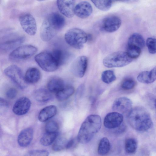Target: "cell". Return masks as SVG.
<instances>
[{
  "label": "cell",
  "mask_w": 156,
  "mask_h": 156,
  "mask_svg": "<svg viewBox=\"0 0 156 156\" xmlns=\"http://www.w3.org/2000/svg\"><path fill=\"white\" fill-rule=\"evenodd\" d=\"M145 44L144 38L142 35L138 33L132 34L128 40L127 46L136 47L142 49Z\"/></svg>",
  "instance_id": "22"
},
{
  "label": "cell",
  "mask_w": 156,
  "mask_h": 156,
  "mask_svg": "<svg viewBox=\"0 0 156 156\" xmlns=\"http://www.w3.org/2000/svg\"><path fill=\"white\" fill-rule=\"evenodd\" d=\"M34 96L37 101L43 102L49 101L52 97L51 92L48 89L43 88L36 90L34 93Z\"/></svg>",
  "instance_id": "23"
},
{
  "label": "cell",
  "mask_w": 156,
  "mask_h": 156,
  "mask_svg": "<svg viewBox=\"0 0 156 156\" xmlns=\"http://www.w3.org/2000/svg\"><path fill=\"white\" fill-rule=\"evenodd\" d=\"M149 75L151 83L156 80V66L149 71Z\"/></svg>",
  "instance_id": "40"
},
{
  "label": "cell",
  "mask_w": 156,
  "mask_h": 156,
  "mask_svg": "<svg viewBox=\"0 0 156 156\" xmlns=\"http://www.w3.org/2000/svg\"><path fill=\"white\" fill-rule=\"evenodd\" d=\"M58 134V132H46L41 138L40 142L44 146H47L50 145L54 142Z\"/></svg>",
  "instance_id": "26"
},
{
  "label": "cell",
  "mask_w": 156,
  "mask_h": 156,
  "mask_svg": "<svg viewBox=\"0 0 156 156\" xmlns=\"http://www.w3.org/2000/svg\"><path fill=\"white\" fill-rule=\"evenodd\" d=\"M137 79L138 81L142 83H151L149 77V71H143L141 72L138 75Z\"/></svg>",
  "instance_id": "34"
},
{
  "label": "cell",
  "mask_w": 156,
  "mask_h": 156,
  "mask_svg": "<svg viewBox=\"0 0 156 156\" xmlns=\"http://www.w3.org/2000/svg\"><path fill=\"white\" fill-rule=\"evenodd\" d=\"M31 105L30 100L25 97H21L15 103L12 111L15 114L18 115H24L29 111Z\"/></svg>",
  "instance_id": "15"
},
{
  "label": "cell",
  "mask_w": 156,
  "mask_h": 156,
  "mask_svg": "<svg viewBox=\"0 0 156 156\" xmlns=\"http://www.w3.org/2000/svg\"><path fill=\"white\" fill-rule=\"evenodd\" d=\"M57 112L56 107L50 105L44 108L39 112L38 120L41 122H46L54 116Z\"/></svg>",
  "instance_id": "19"
},
{
  "label": "cell",
  "mask_w": 156,
  "mask_h": 156,
  "mask_svg": "<svg viewBox=\"0 0 156 156\" xmlns=\"http://www.w3.org/2000/svg\"><path fill=\"white\" fill-rule=\"evenodd\" d=\"M146 44L148 50L151 54L156 53V39L153 37L147 38Z\"/></svg>",
  "instance_id": "33"
},
{
  "label": "cell",
  "mask_w": 156,
  "mask_h": 156,
  "mask_svg": "<svg viewBox=\"0 0 156 156\" xmlns=\"http://www.w3.org/2000/svg\"><path fill=\"white\" fill-rule=\"evenodd\" d=\"M48 89L51 93L58 92L65 86L63 80L58 77H54L50 79L47 83Z\"/></svg>",
  "instance_id": "21"
},
{
  "label": "cell",
  "mask_w": 156,
  "mask_h": 156,
  "mask_svg": "<svg viewBox=\"0 0 156 156\" xmlns=\"http://www.w3.org/2000/svg\"><path fill=\"white\" fill-rule=\"evenodd\" d=\"M34 136V131L31 128H28L22 130L19 133L17 142L19 145L22 147H26L31 142Z\"/></svg>",
  "instance_id": "18"
},
{
  "label": "cell",
  "mask_w": 156,
  "mask_h": 156,
  "mask_svg": "<svg viewBox=\"0 0 156 156\" xmlns=\"http://www.w3.org/2000/svg\"><path fill=\"white\" fill-rule=\"evenodd\" d=\"M132 60L126 52L118 51L105 57L103 63L105 67L108 68L121 67L129 64Z\"/></svg>",
  "instance_id": "5"
},
{
  "label": "cell",
  "mask_w": 156,
  "mask_h": 156,
  "mask_svg": "<svg viewBox=\"0 0 156 156\" xmlns=\"http://www.w3.org/2000/svg\"><path fill=\"white\" fill-rule=\"evenodd\" d=\"M132 102L129 98L121 97L117 98L112 105V109L121 114H129L131 110Z\"/></svg>",
  "instance_id": "11"
},
{
  "label": "cell",
  "mask_w": 156,
  "mask_h": 156,
  "mask_svg": "<svg viewBox=\"0 0 156 156\" xmlns=\"http://www.w3.org/2000/svg\"><path fill=\"white\" fill-rule=\"evenodd\" d=\"M17 94L16 90L14 88H12L8 89L6 92V95L7 98L12 99L15 98Z\"/></svg>",
  "instance_id": "38"
},
{
  "label": "cell",
  "mask_w": 156,
  "mask_h": 156,
  "mask_svg": "<svg viewBox=\"0 0 156 156\" xmlns=\"http://www.w3.org/2000/svg\"><path fill=\"white\" fill-rule=\"evenodd\" d=\"M20 24L24 31L30 36L34 35L37 29V24L34 16L30 14L25 13L19 17Z\"/></svg>",
  "instance_id": "9"
},
{
  "label": "cell",
  "mask_w": 156,
  "mask_h": 156,
  "mask_svg": "<svg viewBox=\"0 0 156 156\" xmlns=\"http://www.w3.org/2000/svg\"><path fill=\"white\" fill-rule=\"evenodd\" d=\"M122 21L120 19L115 16H110L102 20L101 27L105 31L112 33L117 30L120 27Z\"/></svg>",
  "instance_id": "10"
},
{
  "label": "cell",
  "mask_w": 156,
  "mask_h": 156,
  "mask_svg": "<svg viewBox=\"0 0 156 156\" xmlns=\"http://www.w3.org/2000/svg\"><path fill=\"white\" fill-rule=\"evenodd\" d=\"M128 119L131 126L139 131H145L152 126L151 116L144 108L136 107L131 110L128 114Z\"/></svg>",
  "instance_id": "3"
},
{
  "label": "cell",
  "mask_w": 156,
  "mask_h": 156,
  "mask_svg": "<svg viewBox=\"0 0 156 156\" xmlns=\"http://www.w3.org/2000/svg\"><path fill=\"white\" fill-rule=\"evenodd\" d=\"M75 142V139L73 138L71 139L68 141L67 142L66 146V149H69L73 147Z\"/></svg>",
  "instance_id": "41"
},
{
  "label": "cell",
  "mask_w": 156,
  "mask_h": 156,
  "mask_svg": "<svg viewBox=\"0 0 156 156\" xmlns=\"http://www.w3.org/2000/svg\"><path fill=\"white\" fill-rule=\"evenodd\" d=\"M59 126L58 123L54 121H50L46 124L45 129L46 132L50 133L58 132Z\"/></svg>",
  "instance_id": "32"
},
{
  "label": "cell",
  "mask_w": 156,
  "mask_h": 156,
  "mask_svg": "<svg viewBox=\"0 0 156 156\" xmlns=\"http://www.w3.org/2000/svg\"><path fill=\"white\" fill-rule=\"evenodd\" d=\"M24 76L25 80L28 83H34L40 80L41 73L37 68L31 67L27 71Z\"/></svg>",
  "instance_id": "20"
},
{
  "label": "cell",
  "mask_w": 156,
  "mask_h": 156,
  "mask_svg": "<svg viewBox=\"0 0 156 156\" xmlns=\"http://www.w3.org/2000/svg\"><path fill=\"white\" fill-rule=\"evenodd\" d=\"M110 148V144L108 139L107 137H103L99 142L98 149V153L100 155H105L108 153Z\"/></svg>",
  "instance_id": "25"
},
{
  "label": "cell",
  "mask_w": 156,
  "mask_h": 156,
  "mask_svg": "<svg viewBox=\"0 0 156 156\" xmlns=\"http://www.w3.org/2000/svg\"><path fill=\"white\" fill-rule=\"evenodd\" d=\"M74 92V87L70 86H65L60 90L56 93V97L59 101H63L68 98Z\"/></svg>",
  "instance_id": "24"
},
{
  "label": "cell",
  "mask_w": 156,
  "mask_h": 156,
  "mask_svg": "<svg viewBox=\"0 0 156 156\" xmlns=\"http://www.w3.org/2000/svg\"><path fill=\"white\" fill-rule=\"evenodd\" d=\"M34 59L39 66L46 72L54 71L59 66L50 51H44L41 52L35 55Z\"/></svg>",
  "instance_id": "6"
},
{
  "label": "cell",
  "mask_w": 156,
  "mask_h": 156,
  "mask_svg": "<svg viewBox=\"0 0 156 156\" xmlns=\"http://www.w3.org/2000/svg\"><path fill=\"white\" fill-rule=\"evenodd\" d=\"M141 49L136 47L127 46L126 52L132 59L138 58L140 55Z\"/></svg>",
  "instance_id": "31"
},
{
  "label": "cell",
  "mask_w": 156,
  "mask_h": 156,
  "mask_svg": "<svg viewBox=\"0 0 156 156\" xmlns=\"http://www.w3.org/2000/svg\"><path fill=\"white\" fill-rule=\"evenodd\" d=\"M4 73L21 89H24L27 87L28 83L21 69L18 66L15 65L9 66L5 69Z\"/></svg>",
  "instance_id": "7"
},
{
  "label": "cell",
  "mask_w": 156,
  "mask_h": 156,
  "mask_svg": "<svg viewBox=\"0 0 156 156\" xmlns=\"http://www.w3.org/2000/svg\"><path fill=\"white\" fill-rule=\"evenodd\" d=\"M137 140L134 138H128L125 141V150L126 152L129 154L135 153L137 150Z\"/></svg>",
  "instance_id": "27"
},
{
  "label": "cell",
  "mask_w": 156,
  "mask_h": 156,
  "mask_svg": "<svg viewBox=\"0 0 156 156\" xmlns=\"http://www.w3.org/2000/svg\"><path fill=\"white\" fill-rule=\"evenodd\" d=\"M57 5L60 12L68 18L73 16L75 1L74 0H58Z\"/></svg>",
  "instance_id": "14"
},
{
  "label": "cell",
  "mask_w": 156,
  "mask_h": 156,
  "mask_svg": "<svg viewBox=\"0 0 156 156\" xmlns=\"http://www.w3.org/2000/svg\"><path fill=\"white\" fill-rule=\"evenodd\" d=\"M135 82L132 79L128 78L124 80L121 84V87L125 90H129L133 88L135 85Z\"/></svg>",
  "instance_id": "35"
},
{
  "label": "cell",
  "mask_w": 156,
  "mask_h": 156,
  "mask_svg": "<svg viewBox=\"0 0 156 156\" xmlns=\"http://www.w3.org/2000/svg\"><path fill=\"white\" fill-rule=\"evenodd\" d=\"M87 63L88 58L87 57L85 56L78 57L72 64V72L77 77H83L87 69Z\"/></svg>",
  "instance_id": "12"
},
{
  "label": "cell",
  "mask_w": 156,
  "mask_h": 156,
  "mask_svg": "<svg viewBox=\"0 0 156 156\" xmlns=\"http://www.w3.org/2000/svg\"><path fill=\"white\" fill-rule=\"evenodd\" d=\"M65 20L62 15L56 12L48 15L44 20L40 30V37L43 41H50L64 26Z\"/></svg>",
  "instance_id": "1"
},
{
  "label": "cell",
  "mask_w": 156,
  "mask_h": 156,
  "mask_svg": "<svg viewBox=\"0 0 156 156\" xmlns=\"http://www.w3.org/2000/svg\"><path fill=\"white\" fill-rule=\"evenodd\" d=\"M74 11L75 14L77 17L85 19L91 14L93 8L90 3L87 1H82L75 5Z\"/></svg>",
  "instance_id": "16"
},
{
  "label": "cell",
  "mask_w": 156,
  "mask_h": 156,
  "mask_svg": "<svg viewBox=\"0 0 156 156\" xmlns=\"http://www.w3.org/2000/svg\"><path fill=\"white\" fill-rule=\"evenodd\" d=\"M154 105H155V108H156V99L155 100V101H154Z\"/></svg>",
  "instance_id": "43"
},
{
  "label": "cell",
  "mask_w": 156,
  "mask_h": 156,
  "mask_svg": "<svg viewBox=\"0 0 156 156\" xmlns=\"http://www.w3.org/2000/svg\"><path fill=\"white\" fill-rule=\"evenodd\" d=\"M51 52L59 66L62 63L63 58V55L62 51L61 50L56 49L53 50Z\"/></svg>",
  "instance_id": "37"
},
{
  "label": "cell",
  "mask_w": 156,
  "mask_h": 156,
  "mask_svg": "<svg viewBox=\"0 0 156 156\" xmlns=\"http://www.w3.org/2000/svg\"><path fill=\"white\" fill-rule=\"evenodd\" d=\"M101 125L99 115L93 114L88 116L79 129L77 137L78 142L83 144L89 142L100 130Z\"/></svg>",
  "instance_id": "2"
},
{
  "label": "cell",
  "mask_w": 156,
  "mask_h": 156,
  "mask_svg": "<svg viewBox=\"0 0 156 156\" xmlns=\"http://www.w3.org/2000/svg\"><path fill=\"white\" fill-rule=\"evenodd\" d=\"M67 142L64 138L59 137L56 139L54 141L52 146V149L55 151H60L66 148Z\"/></svg>",
  "instance_id": "30"
},
{
  "label": "cell",
  "mask_w": 156,
  "mask_h": 156,
  "mask_svg": "<svg viewBox=\"0 0 156 156\" xmlns=\"http://www.w3.org/2000/svg\"><path fill=\"white\" fill-rule=\"evenodd\" d=\"M64 38L66 42L70 46L77 49H80L87 41L88 36L83 30L75 28L67 31L65 34Z\"/></svg>",
  "instance_id": "4"
},
{
  "label": "cell",
  "mask_w": 156,
  "mask_h": 156,
  "mask_svg": "<svg viewBox=\"0 0 156 156\" xmlns=\"http://www.w3.org/2000/svg\"><path fill=\"white\" fill-rule=\"evenodd\" d=\"M84 89V86L82 84L79 87L76 91L75 95V99L77 101L80 99L82 96Z\"/></svg>",
  "instance_id": "39"
},
{
  "label": "cell",
  "mask_w": 156,
  "mask_h": 156,
  "mask_svg": "<svg viewBox=\"0 0 156 156\" xmlns=\"http://www.w3.org/2000/svg\"><path fill=\"white\" fill-rule=\"evenodd\" d=\"M123 120V116L122 114L115 112H110L104 118V125L109 129L118 128L122 124Z\"/></svg>",
  "instance_id": "13"
},
{
  "label": "cell",
  "mask_w": 156,
  "mask_h": 156,
  "mask_svg": "<svg viewBox=\"0 0 156 156\" xmlns=\"http://www.w3.org/2000/svg\"><path fill=\"white\" fill-rule=\"evenodd\" d=\"M102 80L107 84L110 83L116 79V77L113 71L107 70L103 71L101 74Z\"/></svg>",
  "instance_id": "29"
},
{
  "label": "cell",
  "mask_w": 156,
  "mask_h": 156,
  "mask_svg": "<svg viewBox=\"0 0 156 156\" xmlns=\"http://www.w3.org/2000/svg\"><path fill=\"white\" fill-rule=\"evenodd\" d=\"M48 152L44 150H36L30 151L24 156H48Z\"/></svg>",
  "instance_id": "36"
},
{
  "label": "cell",
  "mask_w": 156,
  "mask_h": 156,
  "mask_svg": "<svg viewBox=\"0 0 156 156\" xmlns=\"http://www.w3.org/2000/svg\"><path fill=\"white\" fill-rule=\"evenodd\" d=\"M1 106H8V103L3 98H0Z\"/></svg>",
  "instance_id": "42"
},
{
  "label": "cell",
  "mask_w": 156,
  "mask_h": 156,
  "mask_svg": "<svg viewBox=\"0 0 156 156\" xmlns=\"http://www.w3.org/2000/svg\"><path fill=\"white\" fill-rule=\"evenodd\" d=\"M37 48L31 45L26 44L19 46L13 50L9 55L13 59H23L30 58L37 52Z\"/></svg>",
  "instance_id": "8"
},
{
  "label": "cell",
  "mask_w": 156,
  "mask_h": 156,
  "mask_svg": "<svg viewBox=\"0 0 156 156\" xmlns=\"http://www.w3.org/2000/svg\"><path fill=\"white\" fill-rule=\"evenodd\" d=\"M25 40L24 36H20L10 39L3 42L0 44V49L3 51H6L15 49L19 47Z\"/></svg>",
  "instance_id": "17"
},
{
  "label": "cell",
  "mask_w": 156,
  "mask_h": 156,
  "mask_svg": "<svg viewBox=\"0 0 156 156\" xmlns=\"http://www.w3.org/2000/svg\"><path fill=\"white\" fill-rule=\"evenodd\" d=\"M91 1L98 9L107 11L111 8L112 1L110 0H92Z\"/></svg>",
  "instance_id": "28"
}]
</instances>
